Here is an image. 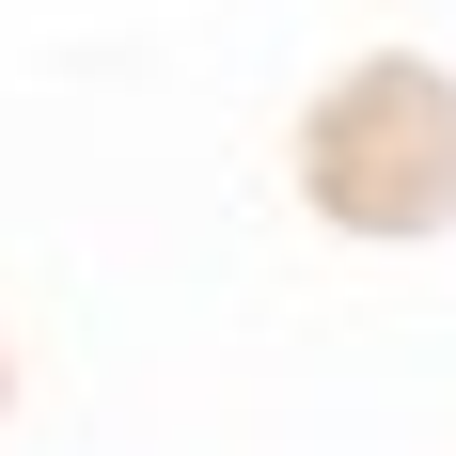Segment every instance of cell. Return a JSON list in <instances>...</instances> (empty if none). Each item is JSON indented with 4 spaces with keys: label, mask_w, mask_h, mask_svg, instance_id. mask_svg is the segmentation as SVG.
Wrapping results in <instances>:
<instances>
[{
    "label": "cell",
    "mask_w": 456,
    "mask_h": 456,
    "mask_svg": "<svg viewBox=\"0 0 456 456\" xmlns=\"http://www.w3.org/2000/svg\"><path fill=\"white\" fill-rule=\"evenodd\" d=\"M299 189L346 236H441L456 221V79L441 63H346L299 126Z\"/></svg>",
    "instance_id": "obj_1"
}]
</instances>
